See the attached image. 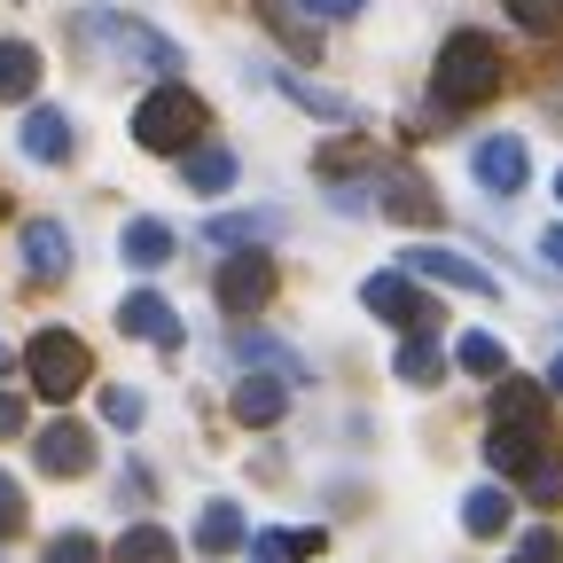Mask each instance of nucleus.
<instances>
[{"mask_svg":"<svg viewBox=\"0 0 563 563\" xmlns=\"http://www.w3.org/2000/svg\"><path fill=\"white\" fill-rule=\"evenodd\" d=\"M133 141H141V150H157V157H188L196 141H203V102H196L180 79L150 87V95H141V110H133Z\"/></svg>","mask_w":563,"mask_h":563,"instance_id":"nucleus-1","label":"nucleus"},{"mask_svg":"<svg viewBox=\"0 0 563 563\" xmlns=\"http://www.w3.org/2000/svg\"><path fill=\"white\" fill-rule=\"evenodd\" d=\"M485 95H501V47H493L485 32H454L439 47V102L446 110H470Z\"/></svg>","mask_w":563,"mask_h":563,"instance_id":"nucleus-2","label":"nucleus"},{"mask_svg":"<svg viewBox=\"0 0 563 563\" xmlns=\"http://www.w3.org/2000/svg\"><path fill=\"white\" fill-rule=\"evenodd\" d=\"M24 368H32L40 399H79L95 384V352H87V336H70V329H40L24 344Z\"/></svg>","mask_w":563,"mask_h":563,"instance_id":"nucleus-3","label":"nucleus"},{"mask_svg":"<svg viewBox=\"0 0 563 563\" xmlns=\"http://www.w3.org/2000/svg\"><path fill=\"white\" fill-rule=\"evenodd\" d=\"M79 32H87L95 47H110V55H125V63H150V70H180V47H173V40H157L150 24H133V16H110V9H87V16H79Z\"/></svg>","mask_w":563,"mask_h":563,"instance_id":"nucleus-4","label":"nucleus"},{"mask_svg":"<svg viewBox=\"0 0 563 563\" xmlns=\"http://www.w3.org/2000/svg\"><path fill=\"white\" fill-rule=\"evenodd\" d=\"M399 274H407V282H446V290H470V298H501V282H493L477 258L439 251V243H415V251H399Z\"/></svg>","mask_w":563,"mask_h":563,"instance_id":"nucleus-5","label":"nucleus"},{"mask_svg":"<svg viewBox=\"0 0 563 563\" xmlns=\"http://www.w3.org/2000/svg\"><path fill=\"white\" fill-rule=\"evenodd\" d=\"M266 298H274V258L243 251V258H228V266H220V313H228V321L266 313Z\"/></svg>","mask_w":563,"mask_h":563,"instance_id":"nucleus-6","label":"nucleus"},{"mask_svg":"<svg viewBox=\"0 0 563 563\" xmlns=\"http://www.w3.org/2000/svg\"><path fill=\"white\" fill-rule=\"evenodd\" d=\"M32 462L47 470V477H87L95 470V431H87V422H47V431H40V446H32Z\"/></svg>","mask_w":563,"mask_h":563,"instance_id":"nucleus-7","label":"nucleus"},{"mask_svg":"<svg viewBox=\"0 0 563 563\" xmlns=\"http://www.w3.org/2000/svg\"><path fill=\"white\" fill-rule=\"evenodd\" d=\"M361 306H368V313H384V321H399V329H415V336L431 329V306H422V290H415V282H407L399 266L361 282Z\"/></svg>","mask_w":563,"mask_h":563,"instance_id":"nucleus-8","label":"nucleus"},{"mask_svg":"<svg viewBox=\"0 0 563 563\" xmlns=\"http://www.w3.org/2000/svg\"><path fill=\"white\" fill-rule=\"evenodd\" d=\"M493 431L548 439V391H540V384H525V376H501V391H493Z\"/></svg>","mask_w":563,"mask_h":563,"instance_id":"nucleus-9","label":"nucleus"},{"mask_svg":"<svg viewBox=\"0 0 563 563\" xmlns=\"http://www.w3.org/2000/svg\"><path fill=\"white\" fill-rule=\"evenodd\" d=\"M470 165H477V180H485L493 196H517V188H525V141H517V133H493V141H477Z\"/></svg>","mask_w":563,"mask_h":563,"instance_id":"nucleus-10","label":"nucleus"},{"mask_svg":"<svg viewBox=\"0 0 563 563\" xmlns=\"http://www.w3.org/2000/svg\"><path fill=\"white\" fill-rule=\"evenodd\" d=\"M24 274H32V282L70 274V228H63V220H32V228H24Z\"/></svg>","mask_w":563,"mask_h":563,"instance_id":"nucleus-11","label":"nucleus"},{"mask_svg":"<svg viewBox=\"0 0 563 563\" xmlns=\"http://www.w3.org/2000/svg\"><path fill=\"white\" fill-rule=\"evenodd\" d=\"M228 407H235L243 431H266V422H282V407H290V384H274V376H243Z\"/></svg>","mask_w":563,"mask_h":563,"instance_id":"nucleus-12","label":"nucleus"},{"mask_svg":"<svg viewBox=\"0 0 563 563\" xmlns=\"http://www.w3.org/2000/svg\"><path fill=\"white\" fill-rule=\"evenodd\" d=\"M118 329L141 336V344H173V336H180V329H173V306H165L157 290H133V298L118 306Z\"/></svg>","mask_w":563,"mask_h":563,"instance_id":"nucleus-13","label":"nucleus"},{"mask_svg":"<svg viewBox=\"0 0 563 563\" xmlns=\"http://www.w3.org/2000/svg\"><path fill=\"white\" fill-rule=\"evenodd\" d=\"M24 157H32V165H63V157H70V118H63L55 102H40V110L24 118Z\"/></svg>","mask_w":563,"mask_h":563,"instance_id":"nucleus-14","label":"nucleus"},{"mask_svg":"<svg viewBox=\"0 0 563 563\" xmlns=\"http://www.w3.org/2000/svg\"><path fill=\"white\" fill-rule=\"evenodd\" d=\"M243 540H251V525H243V509H235V501H211V509H203V525H196V555L220 563V555H235Z\"/></svg>","mask_w":563,"mask_h":563,"instance_id":"nucleus-15","label":"nucleus"},{"mask_svg":"<svg viewBox=\"0 0 563 563\" xmlns=\"http://www.w3.org/2000/svg\"><path fill=\"white\" fill-rule=\"evenodd\" d=\"M384 211H391L399 228H431V220H439V196L422 188L415 173H391V180H384Z\"/></svg>","mask_w":563,"mask_h":563,"instance_id":"nucleus-16","label":"nucleus"},{"mask_svg":"<svg viewBox=\"0 0 563 563\" xmlns=\"http://www.w3.org/2000/svg\"><path fill=\"white\" fill-rule=\"evenodd\" d=\"M110 563H180V540L165 525H125L118 548H110Z\"/></svg>","mask_w":563,"mask_h":563,"instance_id":"nucleus-17","label":"nucleus"},{"mask_svg":"<svg viewBox=\"0 0 563 563\" xmlns=\"http://www.w3.org/2000/svg\"><path fill=\"white\" fill-rule=\"evenodd\" d=\"M180 165H188V188H196V196H220V188L235 180V150H228V141H196Z\"/></svg>","mask_w":563,"mask_h":563,"instance_id":"nucleus-18","label":"nucleus"},{"mask_svg":"<svg viewBox=\"0 0 563 563\" xmlns=\"http://www.w3.org/2000/svg\"><path fill=\"white\" fill-rule=\"evenodd\" d=\"M509 517H517V501H509V485H477L470 501H462V532H470V540H493V532H501Z\"/></svg>","mask_w":563,"mask_h":563,"instance_id":"nucleus-19","label":"nucleus"},{"mask_svg":"<svg viewBox=\"0 0 563 563\" xmlns=\"http://www.w3.org/2000/svg\"><path fill=\"white\" fill-rule=\"evenodd\" d=\"M118 251H125V266L150 274V266H165V258H173V228H165V220H125Z\"/></svg>","mask_w":563,"mask_h":563,"instance_id":"nucleus-20","label":"nucleus"},{"mask_svg":"<svg viewBox=\"0 0 563 563\" xmlns=\"http://www.w3.org/2000/svg\"><path fill=\"white\" fill-rule=\"evenodd\" d=\"M32 87H40V47L0 40V102H32Z\"/></svg>","mask_w":563,"mask_h":563,"instance_id":"nucleus-21","label":"nucleus"},{"mask_svg":"<svg viewBox=\"0 0 563 563\" xmlns=\"http://www.w3.org/2000/svg\"><path fill=\"white\" fill-rule=\"evenodd\" d=\"M439 368H446V352H439V336H407V344L391 352V376H399V384H431Z\"/></svg>","mask_w":563,"mask_h":563,"instance_id":"nucleus-22","label":"nucleus"},{"mask_svg":"<svg viewBox=\"0 0 563 563\" xmlns=\"http://www.w3.org/2000/svg\"><path fill=\"white\" fill-rule=\"evenodd\" d=\"M454 361H462L470 376H509V352H501V336H485V329H470V336L454 344Z\"/></svg>","mask_w":563,"mask_h":563,"instance_id":"nucleus-23","label":"nucleus"},{"mask_svg":"<svg viewBox=\"0 0 563 563\" xmlns=\"http://www.w3.org/2000/svg\"><path fill=\"white\" fill-rule=\"evenodd\" d=\"M282 95H290V102H306V110H321V118H336V125H352V118H361L344 95H329V87H313V79H282Z\"/></svg>","mask_w":563,"mask_h":563,"instance_id":"nucleus-24","label":"nucleus"},{"mask_svg":"<svg viewBox=\"0 0 563 563\" xmlns=\"http://www.w3.org/2000/svg\"><path fill=\"white\" fill-rule=\"evenodd\" d=\"M525 493H532L540 509H555V501H563V454H540V462L525 470Z\"/></svg>","mask_w":563,"mask_h":563,"instance_id":"nucleus-25","label":"nucleus"},{"mask_svg":"<svg viewBox=\"0 0 563 563\" xmlns=\"http://www.w3.org/2000/svg\"><path fill=\"white\" fill-rule=\"evenodd\" d=\"M501 9H509L525 32H540V40H548V32H563V0H501Z\"/></svg>","mask_w":563,"mask_h":563,"instance_id":"nucleus-26","label":"nucleus"},{"mask_svg":"<svg viewBox=\"0 0 563 563\" xmlns=\"http://www.w3.org/2000/svg\"><path fill=\"white\" fill-rule=\"evenodd\" d=\"M47 563H102V548H95V532H55Z\"/></svg>","mask_w":563,"mask_h":563,"instance_id":"nucleus-27","label":"nucleus"},{"mask_svg":"<svg viewBox=\"0 0 563 563\" xmlns=\"http://www.w3.org/2000/svg\"><path fill=\"white\" fill-rule=\"evenodd\" d=\"M141 415H150V407H141V391H125V384H110V391H102V422H118V431H133Z\"/></svg>","mask_w":563,"mask_h":563,"instance_id":"nucleus-28","label":"nucleus"},{"mask_svg":"<svg viewBox=\"0 0 563 563\" xmlns=\"http://www.w3.org/2000/svg\"><path fill=\"white\" fill-rule=\"evenodd\" d=\"M9 532H24V485L0 470V540H9Z\"/></svg>","mask_w":563,"mask_h":563,"instance_id":"nucleus-29","label":"nucleus"},{"mask_svg":"<svg viewBox=\"0 0 563 563\" xmlns=\"http://www.w3.org/2000/svg\"><path fill=\"white\" fill-rule=\"evenodd\" d=\"M517 563H563V532H555V525L525 532V555H517Z\"/></svg>","mask_w":563,"mask_h":563,"instance_id":"nucleus-30","label":"nucleus"},{"mask_svg":"<svg viewBox=\"0 0 563 563\" xmlns=\"http://www.w3.org/2000/svg\"><path fill=\"white\" fill-rule=\"evenodd\" d=\"M266 235V220H243V211H228V220H211V243H251Z\"/></svg>","mask_w":563,"mask_h":563,"instance_id":"nucleus-31","label":"nucleus"},{"mask_svg":"<svg viewBox=\"0 0 563 563\" xmlns=\"http://www.w3.org/2000/svg\"><path fill=\"white\" fill-rule=\"evenodd\" d=\"M243 548H251V563H290V540H282V532H258Z\"/></svg>","mask_w":563,"mask_h":563,"instance_id":"nucleus-32","label":"nucleus"},{"mask_svg":"<svg viewBox=\"0 0 563 563\" xmlns=\"http://www.w3.org/2000/svg\"><path fill=\"white\" fill-rule=\"evenodd\" d=\"M290 9H313V16H361L368 0H290Z\"/></svg>","mask_w":563,"mask_h":563,"instance_id":"nucleus-33","label":"nucleus"},{"mask_svg":"<svg viewBox=\"0 0 563 563\" xmlns=\"http://www.w3.org/2000/svg\"><path fill=\"white\" fill-rule=\"evenodd\" d=\"M16 431H24V399L0 391V439H16Z\"/></svg>","mask_w":563,"mask_h":563,"instance_id":"nucleus-34","label":"nucleus"},{"mask_svg":"<svg viewBox=\"0 0 563 563\" xmlns=\"http://www.w3.org/2000/svg\"><path fill=\"white\" fill-rule=\"evenodd\" d=\"M540 258H548V266H563V228H548V235H540Z\"/></svg>","mask_w":563,"mask_h":563,"instance_id":"nucleus-35","label":"nucleus"},{"mask_svg":"<svg viewBox=\"0 0 563 563\" xmlns=\"http://www.w3.org/2000/svg\"><path fill=\"white\" fill-rule=\"evenodd\" d=\"M540 391H555V399H563V352H555V368H548V384H540Z\"/></svg>","mask_w":563,"mask_h":563,"instance_id":"nucleus-36","label":"nucleus"},{"mask_svg":"<svg viewBox=\"0 0 563 563\" xmlns=\"http://www.w3.org/2000/svg\"><path fill=\"white\" fill-rule=\"evenodd\" d=\"M555 196H563V173H555Z\"/></svg>","mask_w":563,"mask_h":563,"instance_id":"nucleus-37","label":"nucleus"}]
</instances>
